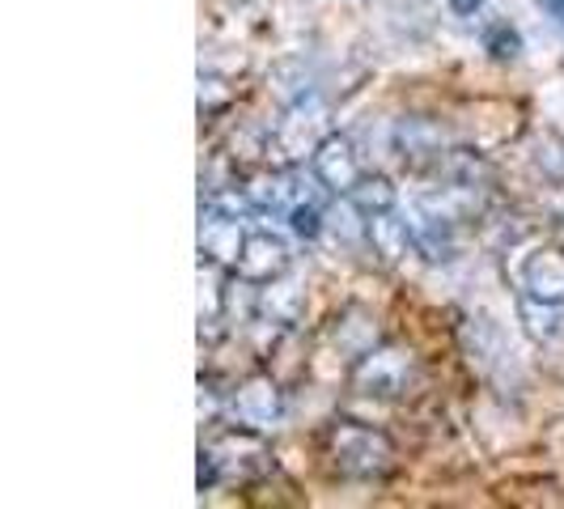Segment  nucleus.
Listing matches in <instances>:
<instances>
[{
    "label": "nucleus",
    "mask_w": 564,
    "mask_h": 509,
    "mask_svg": "<svg viewBox=\"0 0 564 509\" xmlns=\"http://www.w3.org/2000/svg\"><path fill=\"white\" fill-rule=\"evenodd\" d=\"M327 454L336 463L339 476L352 480H378L395 467V446L382 429L361 421H336L327 429Z\"/></svg>",
    "instance_id": "f257e3e1"
},
{
    "label": "nucleus",
    "mask_w": 564,
    "mask_h": 509,
    "mask_svg": "<svg viewBox=\"0 0 564 509\" xmlns=\"http://www.w3.org/2000/svg\"><path fill=\"white\" fill-rule=\"evenodd\" d=\"M268 467H272V454L259 442V433L238 424L221 442H213L208 451H199V492L217 488L221 480H234V476L238 480H251V476L268 472Z\"/></svg>",
    "instance_id": "f03ea898"
},
{
    "label": "nucleus",
    "mask_w": 564,
    "mask_h": 509,
    "mask_svg": "<svg viewBox=\"0 0 564 509\" xmlns=\"http://www.w3.org/2000/svg\"><path fill=\"white\" fill-rule=\"evenodd\" d=\"M412 382V353H403L395 344H382V348H369L366 357L352 369V387L361 396H378V399H395L408 391Z\"/></svg>",
    "instance_id": "7ed1b4c3"
},
{
    "label": "nucleus",
    "mask_w": 564,
    "mask_h": 509,
    "mask_svg": "<svg viewBox=\"0 0 564 509\" xmlns=\"http://www.w3.org/2000/svg\"><path fill=\"white\" fill-rule=\"evenodd\" d=\"M311 170H314V178H318L327 192H336V196H348V192L366 178L357 144L348 141V137H339V132H327V137L318 141V149L311 153Z\"/></svg>",
    "instance_id": "20e7f679"
},
{
    "label": "nucleus",
    "mask_w": 564,
    "mask_h": 509,
    "mask_svg": "<svg viewBox=\"0 0 564 509\" xmlns=\"http://www.w3.org/2000/svg\"><path fill=\"white\" fill-rule=\"evenodd\" d=\"M289 272V242L276 229H247L242 254L234 263V277L247 284H272Z\"/></svg>",
    "instance_id": "39448f33"
},
{
    "label": "nucleus",
    "mask_w": 564,
    "mask_h": 509,
    "mask_svg": "<svg viewBox=\"0 0 564 509\" xmlns=\"http://www.w3.org/2000/svg\"><path fill=\"white\" fill-rule=\"evenodd\" d=\"M229 421L242 424V429H254V433H263V429H272V424L284 416V399H281V387L268 378V373H254L247 378L234 396H229Z\"/></svg>",
    "instance_id": "423d86ee"
},
{
    "label": "nucleus",
    "mask_w": 564,
    "mask_h": 509,
    "mask_svg": "<svg viewBox=\"0 0 564 509\" xmlns=\"http://www.w3.org/2000/svg\"><path fill=\"white\" fill-rule=\"evenodd\" d=\"M242 242H247V229H242L238 217L217 213V208L204 213V221H199V254H208V263L234 268L238 254H242Z\"/></svg>",
    "instance_id": "0eeeda50"
},
{
    "label": "nucleus",
    "mask_w": 564,
    "mask_h": 509,
    "mask_svg": "<svg viewBox=\"0 0 564 509\" xmlns=\"http://www.w3.org/2000/svg\"><path fill=\"white\" fill-rule=\"evenodd\" d=\"M522 293L564 302V251H535L522 263Z\"/></svg>",
    "instance_id": "6e6552de"
},
{
    "label": "nucleus",
    "mask_w": 564,
    "mask_h": 509,
    "mask_svg": "<svg viewBox=\"0 0 564 509\" xmlns=\"http://www.w3.org/2000/svg\"><path fill=\"white\" fill-rule=\"evenodd\" d=\"M366 229L373 251L382 254L387 263H395V259H403V254L412 251V229H408V221H399L395 208L391 213H378V217H366Z\"/></svg>",
    "instance_id": "1a4fd4ad"
},
{
    "label": "nucleus",
    "mask_w": 564,
    "mask_h": 509,
    "mask_svg": "<svg viewBox=\"0 0 564 509\" xmlns=\"http://www.w3.org/2000/svg\"><path fill=\"white\" fill-rule=\"evenodd\" d=\"M522 311V323L535 339H561L564 336V302H552V297H535V293H522L518 302Z\"/></svg>",
    "instance_id": "9d476101"
},
{
    "label": "nucleus",
    "mask_w": 564,
    "mask_h": 509,
    "mask_svg": "<svg viewBox=\"0 0 564 509\" xmlns=\"http://www.w3.org/2000/svg\"><path fill=\"white\" fill-rule=\"evenodd\" d=\"M344 199H348L361 217H378V213H391V208H395V187H391L387 178H378V174H366Z\"/></svg>",
    "instance_id": "9b49d317"
},
{
    "label": "nucleus",
    "mask_w": 564,
    "mask_h": 509,
    "mask_svg": "<svg viewBox=\"0 0 564 509\" xmlns=\"http://www.w3.org/2000/svg\"><path fill=\"white\" fill-rule=\"evenodd\" d=\"M484 52L492 59H518V52H522V34H518V26H509V22H492V26L484 30Z\"/></svg>",
    "instance_id": "f8f14e48"
},
{
    "label": "nucleus",
    "mask_w": 564,
    "mask_h": 509,
    "mask_svg": "<svg viewBox=\"0 0 564 509\" xmlns=\"http://www.w3.org/2000/svg\"><path fill=\"white\" fill-rule=\"evenodd\" d=\"M323 221H327V213H323V204H318V199H302V204L289 213L293 234H297V238H306V242L323 234Z\"/></svg>",
    "instance_id": "ddd939ff"
},
{
    "label": "nucleus",
    "mask_w": 564,
    "mask_h": 509,
    "mask_svg": "<svg viewBox=\"0 0 564 509\" xmlns=\"http://www.w3.org/2000/svg\"><path fill=\"white\" fill-rule=\"evenodd\" d=\"M446 4H451L458 18H476V13L484 9V0H446Z\"/></svg>",
    "instance_id": "4468645a"
},
{
    "label": "nucleus",
    "mask_w": 564,
    "mask_h": 509,
    "mask_svg": "<svg viewBox=\"0 0 564 509\" xmlns=\"http://www.w3.org/2000/svg\"><path fill=\"white\" fill-rule=\"evenodd\" d=\"M539 4H543V9H547L556 22H564V0H539Z\"/></svg>",
    "instance_id": "2eb2a0df"
}]
</instances>
